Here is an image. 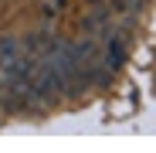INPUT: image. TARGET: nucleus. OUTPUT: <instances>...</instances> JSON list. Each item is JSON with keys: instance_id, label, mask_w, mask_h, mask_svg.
I'll use <instances>...</instances> for the list:
<instances>
[{"instance_id": "nucleus-2", "label": "nucleus", "mask_w": 156, "mask_h": 153, "mask_svg": "<svg viewBox=\"0 0 156 153\" xmlns=\"http://www.w3.org/2000/svg\"><path fill=\"white\" fill-rule=\"evenodd\" d=\"M0 58H4V65H7L10 58H17V44H14V38H0Z\"/></svg>"}, {"instance_id": "nucleus-3", "label": "nucleus", "mask_w": 156, "mask_h": 153, "mask_svg": "<svg viewBox=\"0 0 156 153\" xmlns=\"http://www.w3.org/2000/svg\"><path fill=\"white\" fill-rule=\"evenodd\" d=\"M115 4H119L122 10H139V7H143V0H115Z\"/></svg>"}, {"instance_id": "nucleus-1", "label": "nucleus", "mask_w": 156, "mask_h": 153, "mask_svg": "<svg viewBox=\"0 0 156 153\" xmlns=\"http://www.w3.org/2000/svg\"><path fill=\"white\" fill-rule=\"evenodd\" d=\"M126 61V41L122 38H109V48H105V65L102 68H109V71H119Z\"/></svg>"}]
</instances>
